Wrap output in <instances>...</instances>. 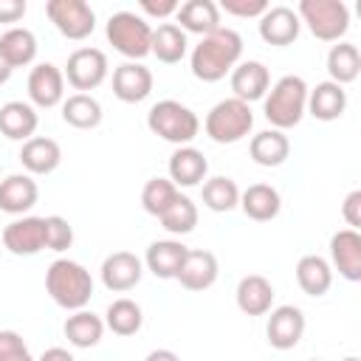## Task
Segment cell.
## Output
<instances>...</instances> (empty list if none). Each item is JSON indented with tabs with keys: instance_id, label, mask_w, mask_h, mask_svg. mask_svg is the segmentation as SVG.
Returning <instances> with one entry per match:
<instances>
[{
	"instance_id": "24",
	"label": "cell",
	"mask_w": 361,
	"mask_h": 361,
	"mask_svg": "<svg viewBox=\"0 0 361 361\" xmlns=\"http://www.w3.org/2000/svg\"><path fill=\"white\" fill-rule=\"evenodd\" d=\"M206 172L209 161L195 147H178L169 155V180L175 186H197L200 180H206Z\"/></svg>"
},
{
	"instance_id": "39",
	"label": "cell",
	"mask_w": 361,
	"mask_h": 361,
	"mask_svg": "<svg viewBox=\"0 0 361 361\" xmlns=\"http://www.w3.org/2000/svg\"><path fill=\"white\" fill-rule=\"evenodd\" d=\"M71 245H73V226L59 214L45 217V248L48 251H68Z\"/></svg>"
},
{
	"instance_id": "15",
	"label": "cell",
	"mask_w": 361,
	"mask_h": 361,
	"mask_svg": "<svg viewBox=\"0 0 361 361\" xmlns=\"http://www.w3.org/2000/svg\"><path fill=\"white\" fill-rule=\"evenodd\" d=\"M217 274H220V265H217V257L212 251L189 248L175 279L186 290H206V288H212L217 282Z\"/></svg>"
},
{
	"instance_id": "11",
	"label": "cell",
	"mask_w": 361,
	"mask_h": 361,
	"mask_svg": "<svg viewBox=\"0 0 361 361\" xmlns=\"http://www.w3.org/2000/svg\"><path fill=\"white\" fill-rule=\"evenodd\" d=\"M3 245L14 257H34L45 248V217H20L3 228Z\"/></svg>"
},
{
	"instance_id": "44",
	"label": "cell",
	"mask_w": 361,
	"mask_h": 361,
	"mask_svg": "<svg viewBox=\"0 0 361 361\" xmlns=\"http://www.w3.org/2000/svg\"><path fill=\"white\" fill-rule=\"evenodd\" d=\"M25 8V0H0V23H20Z\"/></svg>"
},
{
	"instance_id": "33",
	"label": "cell",
	"mask_w": 361,
	"mask_h": 361,
	"mask_svg": "<svg viewBox=\"0 0 361 361\" xmlns=\"http://www.w3.org/2000/svg\"><path fill=\"white\" fill-rule=\"evenodd\" d=\"M102 104L90 96V93H73L62 102V118L65 124L76 127V130H93L102 124Z\"/></svg>"
},
{
	"instance_id": "17",
	"label": "cell",
	"mask_w": 361,
	"mask_h": 361,
	"mask_svg": "<svg viewBox=\"0 0 361 361\" xmlns=\"http://www.w3.org/2000/svg\"><path fill=\"white\" fill-rule=\"evenodd\" d=\"M330 259H333V268L347 282H358L361 279V234L355 228L336 231L330 237Z\"/></svg>"
},
{
	"instance_id": "34",
	"label": "cell",
	"mask_w": 361,
	"mask_h": 361,
	"mask_svg": "<svg viewBox=\"0 0 361 361\" xmlns=\"http://www.w3.org/2000/svg\"><path fill=\"white\" fill-rule=\"evenodd\" d=\"M0 51L11 68H25L37 56V37H34V31L14 25L0 37Z\"/></svg>"
},
{
	"instance_id": "10",
	"label": "cell",
	"mask_w": 361,
	"mask_h": 361,
	"mask_svg": "<svg viewBox=\"0 0 361 361\" xmlns=\"http://www.w3.org/2000/svg\"><path fill=\"white\" fill-rule=\"evenodd\" d=\"M268 313H271L265 324L268 344L274 350H293L305 336V313L296 305H279Z\"/></svg>"
},
{
	"instance_id": "28",
	"label": "cell",
	"mask_w": 361,
	"mask_h": 361,
	"mask_svg": "<svg viewBox=\"0 0 361 361\" xmlns=\"http://www.w3.org/2000/svg\"><path fill=\"white\" fill-rule=\"evenodd\" d=\"M248 152H251V158H254V164H259V166H282L285 161H288V155H290V141H288V135L282 133V130H262V133H257L254 138H251V144H248Z\"/></svg>"
},
{
	"instance_id": "42",
	"label": "cell",
	"mask_w": 361,
	"mask_h": 361,
	"mask_svg": "<svg viewBox=\"0 0 361 361\" xmlns=\"http://www.w3.org/2000/svg\"><path fill=\"white\" fill-rule=\"evenodd\" d=\"M341 217L347 220L350 228L358 231V226H361V189H353V192L344 197V203H341Z\"/></svg>"
},
{
	"instance_id": "5",
	"label": "cell",
	"mask_w": 361,
	"mask_h": 361,
	"mask_svg": "<svg viewBox=\"0 0 361 361\" xmlns=\"http://www.w3.org/2000/svg\"><path fill=\"white\" fill-rule=\"evenodd\" d=\"M104 34H107V42L121 56H127V62H138V59H144L149 54L152 28L135 11H116V14H110L107 25H104Z\"/></svg>"
},
{
	"instance_id": "20",
	"label": "cell",
	"mask_w": 361,
	"mask_h": 361,
	"mask_svg": "<svg viewBox=\"0 0 361 361\" xmlns=\"http://www.w3.org/2000/svg\"><path fill=\"white\" fill-rule=\"evenodd\" d=\"M39 197L37 180L31 175H8L0 180V212L6 214H25L28 209H34Z\"/></svg>"
},
{
	"instance_id": "30",
	"label": "cell",
	"mask_w": 361,
	"mask_h": 361,
	"mask_svg": "<svg viewBox=\"0 0 361 361\" xmlns=\"http://www.w3.org/2000/svg\"><path fill=\"white\" fill-rule=\"evenodd\" d=\"M65 338L73 344V347H79V350H90V347H96L99 341H102V336H104V322L96 316V313H90V310H73V316H68L65 319Z\"/></svg>"
},
{
	"instance_id": "36",
	"label": "cell",
	"mask_w": 361,
	"mask_h": 361,
	"mask_svg": "<svg viewBox=\"0 0 361 361\" xmlns=\"http://www.w3.org/2000/svg\"><path fill=\"white\" fill-rule=\"evenodd\" d=\"M200 195H203V206L212 212H231L234 206H240V189L226 175H214V178L203 180Z\"/></svg>"
},
{
	"instance_id": "35",
	"label": "cell",
	"mask_w": 361,
	"mask_h": 361,
	"mask_svg": "<svg viewBox=\"0 0 361 361\" xmlns=\"http://www.w3.org/2000/svg\"><path fill=\"white\" fill-rule=\"evenodd\" d=\"M104 324L116 336H135L141 330V324H144V313H141L138 302H133V299L124 296V299L110 302V307L104 313Z\"/></svg>"
},
{
	"instance_id": "19",
	"label": "cell",
	"mask_w": 361,
	"mask_h": 361,
	"mask_svg": "<svg viewBox=\"0 0 361 361\" xmlns=\"http://www.w3.org/2000/svg\"><path fill=\"white\" fill-rule=\"evenodd\" d=\"M175 25L186 34H212L220 28V8L214 0H186L175 11Z\"/></svg>"
},
{
	"instance_id": "40",
	"label": "cell",
	"mask_w": 361,
	"mask_h": 361,
	"mask_svg": "<svg viewBox=\"0 0 361 361\" xmlns=\"http://www.w3.org/2000/svg\"><path fill=\"white\" fill-rule=\"evenodd\" d=\"M0 361H34V355L20 333L0 330Z\"/></svg>"
},
{
	"instance_id": "45",
	"label": "cell",
	"mask_w": 361,
	"mask_h": 361,
	"mask_svg": "<svg viewBox=\"0 0 361 361\" xmlns=\"http://www.w3.org/2000/svg\"><path fill=\"white\" fill-rule=\"evenodd\" d=\"M39 361H76L65 347H48L42 355H39Z\"/></svg>"
},
{
	"instance_id": "8",
	"label": "cell",
	"mask_w": 361,
	"mask_h": 361,
	"mask_svg": "<svg viewBox=\"0 0 361 361\" xmlns=\"http://www.w3.org/2000/svg\"><path fill=\"white\" fill-rule=\"evenodd\" d=\"M45 14L68 39H87L96 28V11L85 0H48Z\"/></svg>"
},
{
	"instance_id": "22",
	"label": "cell",
	"mask_w": 361,
	"mask_h": 361,
	"mask_svg": "<svg viewBox=\"0 0 361 361\" xmlns=\"http://www.w3.org/2000/svg\"><path fill=\"white\" fill-rule=\"evenodd\" d=\"M186 245L180 240H155L147 254H144V265L152 276L158 279H175L180 271V262L186 257Z\"/></svg>"
},
{
	"instance_id": "26",
	"label": "cell",
	"mask_w": 361,
	"mask_h": 361,
	"mask_svg": "<svg viewBox=\"0 0 361 361\" xmlns=\"http://www.w3.org/2000/svg\"><path fill=\"white\" fill-rule=\"evenodd\" d=\"M37 124H39V116L28 102H6L0 107V133L11 141L25 144L28 138H34Z\"/></svg>"
},
{
	"instance_id": "29",
	"label": "cell",
	"mask_w": 361,
	"mask_h": 361,
	"mask_svg": "<svg viewBox=\"0 0 361 361\" xmlns=\"http://www.w3.org/2000/svg\"><path fill=\"white\" fill-rule=\"evenodd\" d=\"M296 282L299 288L307 293V296H324L333 285V268L324 257L319 254H305L299 262H296Z\"/></svg>"
},
{
	"instance_id": "12",
	"label": "cell",
	"mask_w": 361,
	"mask_h": 361,
	"mask_svg": "<svg viewBox=\"0 0 361 361\" xmlns=\"http://www.w3.org/2000/svg\"><path fill=\"white\" fill-rule=\"evenodd\" d=\"M144 262L133 251H113L102 262V282L113 293H127L141 282Z\"/></svg>"
},
{
	"instance_id": "3",
	"label": "cell",
	"mask_w": 361,
	"mask_h": 361,
	"mask_svg": "<svg viewBox=\"0 0 361 361\" xmlns=\"http://www.w3.org/2000/svg\"><path fill=\"white\" fill-rule=\"evenodd\" d=\"M307 85L302 76H282L274 87H268L265 93V104L262 113L271 121L274 130H290L302 121V116L307 113Z\"/></svg>"
},
{
	"instance_id": "9",
	"label": "cell",
	"mask_w": 361,
	"mask_h": 361,
	"mask_svg": "<svg viewBox=\"0 0 361 361\" xmlns=\"http://www.w3.org/2000/svg\"><path fill=\"white\" fill-rule=\"evenodd\" d=\"M107 56L104 51L99 48H76L71 56H68V65H65V76H68V85L76 87L79 93H87V90H96L104 79H107Z\"/></svg>"
},
{
	"instance_id": "2",
	"label": "cell",
	"mask_w": 361,
	"mask_h": 361,
	"mask_svg": "<svg viewBox=\"0 0 361 361\" xmlns=\"http://www.w3.org/2000/svg\"><path fill=\"white\" fill-rule=\"evenodd\" d=\"M45 290L59 307L85 310L93 296V279L85 265L73 259H54L45 271Z\"/></svg>"
},
{
	"instance_id": "43",
	"label": "cell",
	"mask_w": 361,
	"mask_h": 361,
	"mask_svg": "<svg viewBox=\"0 0 361 361\" xmlns=\"http://www.w3.org/2000/svg\"><path fill=\"white\" fill-rule=\"evenodd\" d=\"M138 6H141L144 14L158 17V20H164V17H175V11L180 8L178 0H141Z\"/></svg>"
},
{
	"instance_id": "41",
	"label": "cell",
	"mask_w": 361,
	"mask_h": 361,
	"mask_svg": "<svg viewBox=\"0 0 361 361\" xmlns=\"http://www.w3.org/2000/svg\"><path fill=\"white\" fill-rule=\"evenodd\" d=\"M217 8L231 14V17H245L248 20V17H262L268 11V3L265 0H223Z\"/></svg>"
},
{
	"instance_id": "32",
	"label": "cell",
	"mask_w": 361,
	"mask_h": 361,
	"mask_svg": "<svg viewBox=\"0 0 361 361\" xmlns=\"http://www.w3.org/2000/svg\"><path fill=\"white\" fill-rule=\"evenodd\" d=\"M327 73H330V82L336 85H350L358 79L361 73V54L353 42H336L327 54Z\"/></svg>"
},
{
	"instance_id": "16",
	"label": "cell",
	"mask_w": 361,
	"mask_h": 361,
	"mask_svg": "<svg viewBox=\"0 0 361 361\" xmlns=\"http://www.w3.org/2000/svg\"><path fill=\"white\" fill-rule=\"evenodd\" d=\"M299 31H302L299 14L293 8H288V6H268V11L259 17V37L268 45L285 48V45L296 42Z\"/></svg>"
},
{
	"instance_id": "13",
	"label": "cell",
	"mask_w": 361,
	"mask_h": 361,
	"mask_svg": "<svg viewBox=\"0 0 361 361\" xmlns=\"http://www.w3.org/2000/svg\"><path fill=\"white\" fill-rule=\"evenodd\" d=\"M152 93V71L141 62H121L113 71V96L124 104H138Z\"/></svg>"
},
{
	"instance_id": "18",
	"label": "cell",
	"mask_w": 361,
	"mask_h": 361,
	"mask_svg": "<svg viewBox=\"0 0 361 361\" xmlns=\"http://www.w3.org/2000/svg\"><path fill=\"white\" fill-rule=\"evenodd\" d=\"M268 87H271V73H268V68H265L262 62L248 59V62L234 65V71H231V90H234V99L251 104V102H257V99H265Z\"/></svg>"
},
{
	"instance_id": "48",
	"label": "cell",
	"mask_w": 361,
	"mask_h": 361,
	"mask_svg": "<svg viewBox=\"0 0 361 361\" xmlns=\"http://www.w3.org/2000/svg\"><path fill=\"white\" fill-rule=\"evenodd\" d=\"M341 361H358V358H355V355H347V358H341Z\"/></svg>"
},
{
	"instance_id": "4",
	"label": "cell",
	"mask_w": 361,
	"mask_h": 361,
	"mask_svg": "<svg viewBox=\"0 0 361 361\" xmlns=\"http://www.w3.org/2000/svg\"><path fill=\"white\" fill-rule=\"evenodd\" d=\"M147 127L158 138H164V141H169L175 147H189V141L200 133V118L186 104H180L175 99H164V102L149 107Z\"/></svg>"
},
{
	"instance_id": "47",
	"label": "cell",
	"mask_w": 361,
	"mask_h": 361,
	"mask_svg": "<svg viewBox=\"0 0 361 361\" xmlns=\"http://www.w3.org/2000/svg\"><path fill=\"white\" fill-rule=\"evenodd\" d=\"M11 73H14V68L6 62V56H3V51H0V85H6V82L11 79Z\"/></svg>"
},
{
	"instance_id": "37",
	"label": "cell",
	"mask_w": 361,
	"mask_h": 361,
	"mask_svg": "<svg viewBox=\"0 0 361 361\" xmlns=\"http://www.w3.org/2000/svg\"><path fill=\"white\" fill-rule=\"evenodd\" d=\"M158 220H161V226H164L169 234H189V231H195V226H197V206L192 203V197L178 195V197L169 203V209H166Z\"/></svg>"
},
{
	"instance_id": "7",
	"label": "cell",
	"mask_w": 361,
	"mask_h": 361,
	"mask_svg": "<svg viewBox=\"0 0 361 361\" xmlns=\"http://www.w3.org/2000/svg\"><path fill=\"white\" fill-rule=\"evenodd\" d=\"M296 14L322 42H338L350 28V8L341 0H302Z\"/></svg>"
},
{
	"instance_id": "1",
	"label": "cell",
	"mask_w": 361,
	"mask_h": 361,
	"mask_svg": "<svg viewBox=\"0 0 361 361\" xmlns=\"http://www.w3.org/2000/svg\"><path fill=\"white\" fill-rule=\"evenodd\" d=\"M243 56V37L234 28H217L206 37H200V42L195 45L189 65L195 79L200 82H220L226 73L234 71V65Z\"/></svg>"
},
{
	"instance_id": "46",
	"label": "cell",
	"mask_w": 361,
	"mask_h": 361,
	"mask_svg": "<svg viewBox=\"0 0 361 361\" xmlns=\"http://www.w3.org/2000/svg\"><path fill=\"white\" fill-rule=\"evenodd\" d=\"M144 361H180V358H178L172 350H152Z\"/></svg>"
},
{
	"instance_id": "14",
	"label": "cell",
	"mask_w": 361,
	"mask_h": 361,
	"mask_svg": "<svg viewBox=\"0 0 361 361\" xmlns=\"http://www.w3.org/2000/svg\"><path fill=\"white\" fill-rule=\"evenodd\" d=\"M28 99L45 110L65 102V73L51 62L34 65L28 73Z\"/></svg>"
},
{
	"instance_id": "38",
	"label": "cell",
	"mask_w": 361,
	"mask_h": 361,
	"mask_svg": "<svg viewBox=\"0 0 361 361\" xmlns=\"http://www.w3.org/2000/svg\"><path fill=\"white\" fill-rule=\"evenodd\" d=\"M178 195H180V192H178V186H175L169 178H152V180H147L144 189H141V206H144L147 214L161 217Z\"/></svg>"
},
{
	"instance_id": "25",
	"label": "cell",
	"mask_w": 361,
	"mask_h": 361,
	"mask_svg": "<svg viewBox=\"0 0 361 361\" xmlns=\"http://www.w3.org/2000/svg\"><path fill=\"white\" fill-rule=\"evenodd\" d=\"M237 307L245 316H265L274 305V285L259 276V274H248L237 282Z\"/></svg>"
},
{
	"instance_id": "31",
	"label": "cell",
	"mask_w": 361,
	"mask_h": 361,
	"mask_svg": "<svg viewBox=\"0 0 361 361\" xmlns=\"http://www.w3.org/2000/svg\"><path fill=\"white\" fill-rule=\"evenodd\" d=\"M186 34L175 25V23H161L158 28H152V45L149 54L158 56V62L164 65H175L186 56Z\"/></svg>"
},
{
	"instance_id": "23",
	"label": "cell",
	"mask_w": 361,
	"mask_h": 361,
	"mask_svg": "<svg viewBox=\"0 0 361 361\" xmlns=\"http://www.w3.org/2000/svg\"><path fill=\"white\" fill-rule=\"evenodd\" d=\"M347 110V90L336 82H319L313 90H307V113L319 121H336Z\"/></svg>"
},
{
	"instance_id": "21",
	"label": "cell",
	"mask_w": 361,
	"mask_h": 361,
	"mask_svg": "<svg viewBox=\"0 0 361 361\" xmlns=\"http://www.w3.org/2000/svg\"><path fill=\"white\" fill-rule=\"evenodd\" d=\"M20 164L25 166L28 175H51L62 164V149L54 138L34 135L23 144L20 149Z\"/></svg>"
},
{
	"instance_id": "6",
	"label": "cell",
	"mask_w": 361,
	"mask_h": 361,
	"mask_svg": "<svg viewBox=\"0 0 361 361\" xmlns=\"http://www.w3.org/2000/svg\"><path fill=\"white\" fill-rule=\"evenodd\" d=\"M206 135L214 141V144H237L243 141L251 127H254V113H251V104L240 102V99H223L217 102L209 113H206Z\"/></svg>"
},
{
	"instance_id": "49",
	"label": "cell",
	"mask_w": 361,
	"mask_h": 361,
	"mask_svg": "<svg viewBox=\"0 0 361 361\" xmlns=\"http://www.w3.org/2000/svg\"><path fill=\"white\" fill-rule=\"evenodd\" d=\"M310 361H322V358H310Z\"/></svg>"
},
{
	"instance_id": "27",
	"label": "cell",
	"mask_w": 361,
	"mask_h": 361,
	"mask_svg": "<svg viewBox=\"0 0 361 361\" xmlns=\"http://www.w3.org/2000/svg\"><path fill=\"white\" fill-rule=\"evenodd\" d=\"M240 209L245 212V217L265 223L279 214L282 197L271 183H251L245 192H240Z\"/></svg>"
}]
</instances>
